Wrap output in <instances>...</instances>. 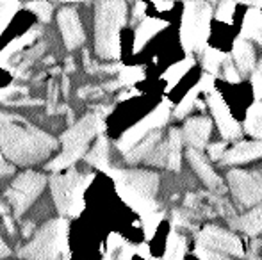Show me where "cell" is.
<instances>
[{
	"label": "cell",
	"mask_w": 262,
	"mask_h": 260,
	"mask_svg": "<svg viewBox=\"0 0 262 260\" xmlns=\"http://www.w3.org/2000/svg\"><path fill=\"white\" fill-rule=\"evenodd\" d=\"M105 173L114 180L118 196L141 218L157 212V173L145 170H114V168H109Z\"/></svg>",
	"instance_id": "7a4b0ae2"
},
{
	"label": "cell",
	"mask_w": 262,
	"mask_h": 260,
	"mask_svg": "<svg viewBox=\"0 0 262 260\" xmlns=\"http://www.w3.org/2000/svg\"><path fill=\"white\" fill-rule=\"evenodd\" d=\"M207 105L210 107V112H212L214 120H216V125L220 129V134L223 135V139H237L241 135V125L234 120L227 104H225L221 94L216 89L207 93Z\"/></svg>",
	"instance_id": "7c38bea8"
},
{
	"label": "cell",
	"mask_w": 262,
	"mask_h": 260,
	"mask_svg": "<svg viewBox=\"0 0 262 260\" xmlns=\"http://www.w3.org/2000/svg\"><path fill=\"white\" fill-rule=\"evenodd\" d=\"M127 21V4L121 0L97 4L95 13V50L100 59L120 57V32Z\"/></svg>",
	"instance_id": "3957f363"
},
{
	"label": "cell",
	"mask_w": 262,
	"mask_h": 260,
	"mask_svg": "<svg viewBox=\"0 0 262 260\" xmlns=\"http://www.w3.org/2000/svg\"><path fill=\"white\" fill-rule=\"evenodd\" d=\"M162 218H164V214H162V212H159V210L152 212V214H146V216H143V218H141L143 230H145L146 239H152V237H154V233H156V230H157L159 223L162 221Z\"/></svg>",
	"instance_id": "f546056e"
},
{
	"label": "cell",
	"mask_w": 262,
	"mask_h": 260,
	"mask_svg": "<svg viewBox=\"0 0 262 260\" xmlns=\"http://www.w3.org/2000/svg\"><path fill=\"white\" fill-rule=\"evenodd\" d=\"M187 160H189L191 168L194 170V173L198 175V177L202 178V182H204L205 185L210 189V191L214 193H221L223 191V180H221L220 177H217L216 171L210 168V164L207 162V159H205V155L202 152H198V150H193V148H187Z\"/></svg>",
	"instance_id": "9a60e30c"
},
{
	"label": "cell",
	"mask_w": 262,
	"mask_h": 260,
	"mask_svg": "<svg viewBox=\"0 0 262 260\" xmlns=\"http://www.w3.org/2000/svg\"><path fill=\"white\" fill-rule=\"evenodd\" d=\"M196 246L205 248L210 251H217L223 255H232V257H243L245 255V248H243L241 241L235 233L223 230L220 226H205L200 233H198V244Z\"/></svg>",
	"instance_id": "8fae6325"
},
{
	"label": "cell",
	"mask_w": 262,
	"mask_h": 260,
	"mask_svg": "<svg viewBox=\"0 0 262 260\" xmlns=\"http://www.w3.org/2000/svg\"><path fill=\"white\" fill-rule=\"evenodd\" d=\"M102 130H104V120H102L100 112L86 114L72 129H68L61 135L62 152L47 166V170L62 171L72 166V164H75L80 157L86 155L88 145H90L91 139Z\"/></svg>",
	"instance_id": "277c9868"
},
{
	"label": "cell",
	"mask_w": 262,
	"mask_h": 260,
	"mask_svg": "<svg viewBox=\"0 0 262 260\" xmlns=\"http://www.w3.org/2000/svg\"><path fill=\"white\" fill-rule=\"evenodd\" d=\"M125 244V241H123V237L120 235V233H111L109 235V239H107V253H111V255H114V251L118 250V248H121Z\"/></svg>",
	"instance_id": "8d00e7d4"
},
{
	"label": "cell",
	"mask_w": 262,
	"mask_h": 260,
	"mask_svg": "<svg viewBox=\"0 0 262 260\" xmlns=\"http://www.w3.org/2000/svg\"><path fill=\"white\" fill-rule=\"evenodd\" d=\"M16 86H11V87H4V89H0V104H6L7 100H9L11 94L16 93Z\"/></svg>",
	"instance_id": "ab89813d"
},
{
	"label": "cell",
	"mask_w": 262,
	"mask_h": 260,
	"mask_svg": "<svg viewBox=\"0 0 262 260\" xmlns=\"http://www.w3.org/2000/svg\"><path fill=\"white\" fill-rule=\"evenodd\" d=\"M262 4H255L252 6V9L246 13L245 16V23L243 29L239 32V36L245 39H253V41L260 43L262 45V11H260Z\"/></svg>",
	"instance_id": "ffe728a7"
},
{
	"label": "cell",
	"mask_w": 262,
	"mask_h": 260,
	"mask_svg": "<svg viewBox=\"0 0 262 260\" xmlns=\"http://www.w3.org/2000/svg\"><path fill=\"white\" fill-rule=\"evenodd\" d=\"M232 63H234L239 75H248L253 72V68L257 66L255 49L248 39L237 36L234 46H232Z\"/></svg>",
	"instance_id": "2e32d148"
},
{
	"label": "cell",
	"mask_w": 262,
	"mask_h": 260,
	"mask_svg": "<svg viewBox=\"0 0 262 260\" xmlns=\"http://www.w3.org/2000/svg\"><path fill=\"white\" fill-rule=\"evenodd\" d=\"M182 134L179 129L173 127L169 130L168 137H166V148H168V159H166V168L173 171L180 170V162H182Z\"/></svg>",
	"instance_id": "7402d4cb"
},
{
	"label": "cell",
	"mask_w": 262,
	"mask_h": 260,
	"mask_svg": "<svg viewBox=\"0 0 262 260\" xmlns=\"http://www.w3.org/2000/svg\"><path fill=\"white\" fill-rule=\"evenodd\" d=\"M57 23H59V29H61L62 39H64V43H66V49L73 50L82 45L84 39H86V34H84L79 13H77L73 7H62V9L59 11Z\"/></svg>",
	"instance_id": "4fadbf2b"
},
{
	"label": "cell",
	"mask_w": 262,
	"mask_h": 260,
	"mask_svg": "<svg viewBox=\"0 0 262 260\" xmlns=\"http://www.w3.org/2000/svg\"><path fill=\"white\" fill-rule=\"evenodd\" d=\"M250 260H262V253H260V255L252 253V257H250Z\"/></svg>",
	"instance_id": "f6af8a7d"
},
{
	"label": "cell",
	"mask_w": 262,
	"mask_h": 260,
	"mask_svg": "<svg viewBox=\"0 0 262 260\" xmlns=\"http://www.w3.org/2000/svg\"><path fill=\"white\" fill-rule=\"evenodd\" d=\"M45 184H47L45 175L36 173V171H25V173L18 175L14 178L11 187L7 189L6 198L9 200L16 218H20L34 203V200L45 189Z\"/></svg>",
	"instance_id": "ba28073f"
},
{
	"label": "cell",
	"mask_w": 262,
	"mask_h": 260,
	"mask_svg": "<svg viewBox=\"0 0 262 260\" xmlns=\"http://www.w3.org/2000/svg\"><path fill=\"white\" fill-rule=\"evenodd\" d=\"M210 132H212V122L207 116H194L187 120L180 134H182V141H186L189 148L202 152L204 148H207Z\"/></svg>",
	"instance_id": "5bb4252c"
},
{
	"label": "cell",
	"mask_w": 262,
	"mask_h": 260,
	"mask_svg": "<svg viewBox=\"0 0 262 260\" xmlns=\"http://www.w3.org/2000/svg\"><path fill=\"white\" fill-rule=\"evenodd\" d=\"M220 75L223 77L227 82H230V84H237L239 80H241V75L237 73V69H235V66H234V63H232L230 57H228V59L225 61L223 64H221Z\"/></svg>",
	"instance_id": "1f68e13d"
},
{
	"label": "cell",
	"mask_w": 262,
	"mask_h": 260,
	"mask_svg": "<svg viewBox=\"0 0 262 260\" xmlns=\"http://www.w3.org/2000/svg\"><path fill=\"white\" fill-rule=\"evenodd\" d=\"M95 173H79L72 170L68 173L54 175L50 178V189L59 214L77 218L84 210V193L93 182Z\"/></svg>",
	"instance_id": "8992f818"
},
{
	"label": "cell",
	"mask_w": 262,
	"mask_h": 260,
	"mask_svg": "<svg viewBox=\"0 0 262 260\" xmlns=\"http://www.w3.org/2000/svg\"><path fill=\"white\" fill-rule=\"evenodd\" d=\"M84 159H86L93 168H97V170H100L105 173V171L111 168L109 166V143H107V139L105 137L98 139V141L95 143L93 148L84 155Z\"/></svg>",
	"instance_id": "603a6c76"
},
{
	"label": "cell",
	"mask_w": 262,
	"mask_h": 260,
	"mask_svg": "<svg viewBox=\"0 0 262 260\" xmlns=\"http://www.w3.org/2000/svg\"><path fill=\"white\" fill-rule=\"evenodd\" d=\"M168 118H169V104L168 102H162V104H159L146 118H143L141 122L136 123L132 129H128L123 135H121L120 141H118V145H116L118 150L123 153L130 152V150L134 148L139 141H143L150 132L161 129V127L168 122Z\"/></svg>",
	"instance_id": "30bf717a"
},
{
	"label": "cell",
	"mask_w": 262,
	"mask_h": 260,
	"mask_svg": "<svg viewBox=\"0 0 262 260\" xmlns=\"http://www.w3.org/2000/svg\"><path fill=\"white\" fill-rule=\"evenodd\" d=\"M235 7H237L235 2H221L217 6V9L214 11V18L220 21H225V23H232V18L235 14Z\"/></svg>",
	"instance_id": "4dcf8cb0"
},
{
	"label": "cell",
	"mask_w": 262,
	"mask_h": 260,
	"mask_svg": "<svg viewBox=\"0 0 262 260\" xmlns=\"http://www.w3.org/2000/svg\"><path fill=\"white\" fill-rule=\"evenodd\" d=\"M61 260H70V255H68V257H64V258H61Z\"/></svg>",
	"instance_id": "bcb514c9"
},
{
	"label": "cell",
	"mask_w": 262,
	"mask_h": 260,
	"mask_svg": "<svg viewBox=\"0 0 262 260\" xmlns=\"http://www.w3.org/2000/svg\"><path fill=\"white\" fill-rule=\"evenodd\" d=\"M9 253H11V250H9V248H7V244L2 241V237H0V258L9 257Z\"/></svg>",
	"instance_id": "b9f144b4"
},
{
	"label": "cell",
	"mask_w": 262,
	"mask_h": 260,
	"mask_svg": "<svg viewBox=\"0 0 262 260\" xmlns=\"http://www.w3.org/2000/svg\"><path fill=\"white\" fill-rule=\"evenodd\" d=\"M161 135H162L161 129L150 132V134L146 135L143 141H139L138 145L130 150V152L125 153V160H127L128 164H136V162H139V160H146L150 153L154 152V148L159 145V141H161Z\"/></svg>",
	"instance_id": "44dd1931"
},
{
	"label": "cell",
	"mask_w": 262,
	"mask_h": 260,
	"mask_svg": "<svg viewBox=\"0 0 262 260\" xmlns=\"http://www.w3.org/2000/svg\"><path fill=\"white\" fill-rule=\"evenodd\" d=\"M143 79H145V72H143L141 66H121L118 84H120V86L132 87L134 84H138L139 80H143Z\"/></svg>",
	"instance_id": "83f0119b"
},
{
	"label": "cell",
	"mask_w": 262,
	"mask_h": 260,
	"mask_svg": "<svg viewBox=\"0 0 262 260\" xmlns=\"http://www.w3.org/2000/svg\"><path fill=\"white\" fill-rule=\"evenodd\" d=\"M225 148H227V143H212V145L207 146V152H209V157L212 160H221L225 153Z\"/></svg>",
	"instance_id": "d590c367"
},
{
	"label": "cell",
	"mask_w": 262,
	"mask_h": 260,
	"mask_svg": "<svg viewBox=\"0 0 262 260\" xmlns=\"http://www.w3.org/2000/svg\"><path fill=\"white\" fill-rule=\"evenodd\" d=\"M134 253H136V246H130V244L125 243L123 246H121V250H120V253H118V257L114 258V260H130Z\"/></svg>",
	"instance_id": "74e56055"
},
{
	"label": "cell",
	"mask_w": 262,
	"mask_h": 260,
	"mask_svg": "<svg viewBox=\"0 0 262 260\" xmlns=\"http://www.w3.org/2000/svg\"><path fill=\"white\" fill-rule=\"evenodd\" d=\"M252 89L255 102H262V61L252 72Z\"/></svg>",
	"instance_id": "836d02e7"
},
{
	"label": "cell",
	"mask_w": 262,
	"mask_h": 260,
	"mask_svg": "<svg viewBox=\"0 0 262 260\" xmlns=\"http://www.w3.org/2000/svg\"><path fill=\"white\" fill-rule=\"evenodd\" d=\"M68 255V221L64 218L43 225L31 243L18 251V257L24 260H61Z\"/></svg>",
	"instance_id": "5b68a950"
},
{
	"label": "cell",
	"mask_w": 262,
	"mask_h": 260,
	"mask_svg": "<svg viewBox=\"0 0 262 260\" xmlns=\"http://www.w3.org/2000/svg\"><path fill=\"white\" fill-rule=\"evenodd\" d=\"M145 11H146V4H143V2L136 4V6H134V13H132L134 20H141V18H145Z\"/></svg>",
	"instance_id": "60d3db41"
},
{
	"label": "cell",
	"mask_w": 262,
	"mask_h": 260,
	"mask_svg": "<svg viewBox=\"0 0 262 260\" xmlns=\"http://www.w3.org/2000/svg\"><path fill=\"white\" fill-rule=\"evenodd\" d=\"M245 132L257 141H262V102H253L246 112Z\"/></svg>",
	"instance_id": "cb8c5ba5"
},
{
	"label": "cell",
	"mask_w": 262,
	"mask_h": 260,
	"mask_svg": "<svg viewBox=\"0 0 262 260\" xmlns=\"http://www.w3.org/2000/svg\"><path fill=\"white\" fill-rule=\"evenodd\" d=\"M262 157V141H241L223 153L221 164H243Z\"/></svg>",
	"instance_id": "e0dca14e"
},
{
	"label": "cell",
	"mask_w": 262,
	"mask_h": 260,
	"mask_svg": "<svg viewBox=\"0 0 262 260\" xmlns=\"http://www.w3.org/2000/svg\"><path fill=\"white\" fill-rule=\"evenodd\" d=\"M228 185L235 200L245 207H257L262 201V173L234 170L228 173Z\"/></svg>",
	"instance_id": "9c48e42d"
},
{
	"label": "cell",
	"mask_w": 262,
	"mask_h": 260,
	"mask_svg": "<svg viewBox=\"0 0 262 260\" xmlns=\"http://www.w3.org/2000/svg\"><path fill=\"white\" fill-rule=\"evenodd\" d=\"M168 27V21L161 20L156 16H146L141 20V23L136 29V36H134V52H141L145 49V45L154 38L156 34L162 31V29Z\"/></svg>",
	"instance_id": "ac0fdd59"
},
{
	"label": "cell",
	"mask_w": 262,
	"mask_h": 260,
	"mask_svg": "<svg viewBox=\"0 0 262 260\" xmlns=\"http://www.w3.org/2000/svg\"><path fill=\"white\" fill-rule=\"evenodd\" d=\"M36 36H38V31L34 29V31L25 32V34L20 36L18 39H13V41H11L9 45H7L2 52H0V68H6V66H9L11 56H14V54L20 52L21 49H25L27 45H31V43L36 39Z\"/></svg>",
	"instance_id": "d4e9b609"
},
{
	"label": "cell",
	"mask_w": 262,
	"mask_h": 260,
	"mask_svg": "<svg viewBox=\"0 0 262 260\" xmlns=\"http://www.w3.org/2000/svg\"><path fill=\"white\" fill-rule=\"evenodd\" d=\"M214 7L209 2H186L184 4L182 23H180V43L187 54L204 52L207 46L210 20Z\"/></svg>",
	"instance_id": "52a82bcc"
},
{
	"label": "cell",
	"mask_w": 262,
	"mask_h": 260,
	"mask_svg": "<svg viewBox=\"0 0 262 260\" xmlns=\"http://www.w3.org/2000/svg\"><path fill=\"white\" fill-rule=\"evenodd\" d=\"M27 7L31 11H34L41 21H45V23H47V21H50V16H52V4H49V2H31V4H27Z\"/></svg>",
	"instance_id": "d6a6232c"
},
{
	"label": "cell",
	"mask_w": 262,
	"mask_h": 260,
	"mask_svg": "<svg viewBox=\"0 0 262 260\" xmlns=\"http://www.w3.org/2000/svg\"><path fill=\"white\" fill-rule=\"evenodd\" d=\"M227 59H228V56L225 52H221V50H217V49H212V46H205L204 57H202V64H204L205 73L216 79V77L220 75L221 64H223Z\"/></svg>",
	"instance_id": "4316f807"
},
{
	"label": "cell",
	"mask_w": 262,
	"mask_h": 260,
	"mask_svg": "<svg viewBox=\"0 0 262 260\" xmlns=\"http://www.w3.org/2000/svg\"><path fill=\"white\" fill-rule=\"evenodd\" d=\"M0 214H7V205L2 201V198H0Z\"/></svg>",
	"instance_id": "ee69618b"
},
{
	"label": "cell",
	"mask_w": 262,
	"mask_h": 260,
	"mask_svg": "<svg viewBox=\"0 0 262 260\" xmlns=\"http://www.w3.org/2000/svg\"><path fill=\"white\" fill-rule=\"evenodd\" d=\"M194 253H196L198 260H230V257H227V255L205 250V248H200V246L194 248Z\"/></svg>",
	"instance_id": "e575fe53"
},
{
	"label": "cell",
	"mask_w": 262,
	"mask_h": 260,
	"mask_svg": "<svg viewBox=\"0 0 262 260\" xmlns=\"http://www.w3.org/2000/svg\"><path fill=\"white\" fill-rule=\"evenodd\" d=\"M57 141L20 116L0 112V153L18 166L38 164L50 157Z\"/></svg>",
	"instance_id": "6da1fadb"
},
{
	"label": "cell",
	"mask_w": 262,
	"mask_h": 260,
	"mask_svg": "<svg viewBox=\"0 0 262 260\" xmlns=\"http://www.w3.org/2000/svg\"><path fill=\"white\" fill-rule=\"evenodd\" d=\"M18 9H20L18 2H13V0H2L0 2V36L7 29V25L11 23V20L18 13Z\"/></svg>",
	"instance_id": "f1b7e54d"
},
{
	"label": "cell",
	"mask_w": 262,
	"mask_h": 260,
	"mask_svg": "<svg viewBox=\"0 0 262 260\" xmlns=\"http://www.w3.org/2000/svg\"><path fill=\"white\" fill-rule=\"evenodd\" d=\"M228 223L241 232H245L246 235L257 237L259 233H262V203L257 205V207H252V210L246 212V214L232 218Z\"/></svg>",
	"instance_id": "d6986e66"
},
{
	"label": "cell",
	"mask_w": 262,
	"mask_h": 260,
	"mask_svg": "<svg viewBox=\"0 0 262 260\" xmlns=\"http://www.w3.org/2000/svg\"><path fill=\"white\" fill-rule=\"evenodd\" d=\"M14 171L13 164H9L6 159H4V155L0 153V177H6V175H11Z\"/></svg>",
	"instance_id": "f35d334b"
},
{
	"label": "cell",
	"mask_w": 262,
	"mask_h": 260,
	"mask_svg": "<svg viewBox=\"0 0 262 260\" xmlns=\"http://www.w3.org/2000/svg\"><path fill=\"white\" fill-rule=\"evenodd\" d=\"M154 7L159 11H168V9H171L173 7V2H156L154 4Z\"/></svg>",
	"instance_id": "7bdbcfd3"
},
{
	"label": "cell",
	"mask_w": 262,
	"mask_h": 260,
	"mask_svg": "<svg viewBox=\"0 0 262 260\" xmlns=\"http://www.w3.org/2000/svg\"><path fill=\"white\" fill-rule=\"evenodd\" d=\"M193 64H194V57L187 56L184 61H180V63L173 64L171 68L166 69V72L162 73V80H166V84H168V86H166V91L173 89V87L180 82V79H182V77L186 75L191 68H193Z\"/></svg>",
	"instance_id": "484cf974"
}]
</instances>
